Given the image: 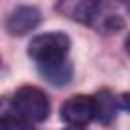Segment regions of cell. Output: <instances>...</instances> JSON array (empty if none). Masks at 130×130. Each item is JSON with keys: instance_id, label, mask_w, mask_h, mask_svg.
<instances>
[{"instance_id": "obj_1", "label": "cell", "mask_w": 130, "mask_h": 130, "mask_svg": "<svg viewBox=\"0 0 130 130\" xmlns=\"http://www.w3.org/2000/svg\"><path fill=\"white\" fill-rule=\"evenodd\" d=\"M71 41L65 32L53 30L37 35L28 43V57L37 63L41 75L53 85H67L73 77V65L69 61Z\"/></svg>"}, {"instance_id": "obj_2", "label": "cell", "mask_w": 130, "mask_h": 130, "mask_svg": "<svg viewBox=\"0 0 130 130\" xmlns=\"http://www.w3.org/2000/svg\"><path fill=\"white\" fill-rule=\"evenodd\" d=\"M57 10L69 20L87 24L100 32H116L124 26V14L108 0H59Z\"/></svg>"}, {"instance_id": "obj_3", "label": "cell", "mask_w": 130, "mask_h": 130, "mask_svg": "<svg viewBox=\"0 0 130 130\" xmlns=\"http://www.w3.org/2000/svg\"><path fill=\"white\" fill-rule=\"evenodd\" d=\"M10 110L14 118L22 124V128H30L35 124H41L49 116V98L43 89L35 85H22L14 91L12 98H8Z\"/></svg>"}, {"instance_id": "obj_5", "label": "cell", "mask_w": 130, "mask_h": 130, "mask_svg": "<svg viewBox=\"0 0 130 130\" xmlns=\"http://www.w3.org/2000/svg\"><path fill=\"white\" fill-rule=\"evenodd\" d=\"M39 24H41V10L35 6H18L6 18V30L16 37L28 35Z\"/></svg>"}, {"instance_id": "obj_6", "label": "cell", "mask_w": 130, "mask_h": 130, "mask_svg": "<svg viewBox=\"0 0 130 130\" xmlns=\"http://www.w3.org/2000/svg\"><path fill=\"white\" fill-rule=\"evenodd\" d=\"M93 106H95V118H93V120H98V122H102V124H108V122L114 120L116 110H118L114 93H110V91H100V93H95V95H93Z\"/></svg>"}, {"instance_id": "obj_7", "label": "cell", "mask_w": 130, "mask_h": 130, "mask_svg": "<svg viewBox=\"0 0 130 130\" xmlns=\"http://www.w3.org/2000/svg\"><path fill=\"white\" fill-rule=\"evenodd\" d=\"M0 128H10V130L12 128H16V130L22 128V124L10 112V104H8L6 98H0Z\"/></svg>"}, {"instance_id": "obj_4", "label": "cell", "mask_w": 130, "mask_h": 130, "mask_svg": "<svg viewBox=\"0 0 130 130\" xmlns=\"http://www.w3.org/2000/svg\"><path fill=\"white\" fill-rule=\"evenodd\" d=\"M93 118H95L93 95H73L61 106V120L67 126L83 128L91 124Z\"/></svg>"}]
</instances>
